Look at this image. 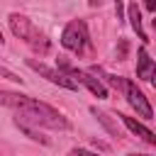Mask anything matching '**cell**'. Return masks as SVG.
<instances>
[{"label":"cell","instance_id":"1","mask_svg":"<svg viewBox=\"0 0 156 156\" xmlns=\"http://www.w3.org/2000/svg\"><path fill=\"white\" fill-rule=\"evenodd\" d=\"M7 22H10L12 34H15L17 39H22L24 44H29L34 51H39V54H46V51H49V39H46V34L39 32V29H37L24 15L12 12V15L7 17Z\"/></svg>","mask_w":156,"mask_h":156},{"label":"cell","instance_id":"6","mask_svg":"<svg viewBox=\"0 0 156 156\" xmlns=\"http://www.w3.org/2000/svg\"><path fill=\"white\" fill-rule=\"evenodd\" d=\"M122 122H124V127L132 132V134H136L141 141H146V144H151V146H156V134L149 129V127H144L139 119H134V117H129V115H117Z\"/></svg>","mask_w":156,"mask_h":156},{"label":"cell","instance_id":"5","mask_svg":"<svg viewBox=\"0 0 156 156\" xmlns=\"http://www.w3.org/2000/svg\"><path fill=\"white\" fill-rule=\"evenodd\" d=\"M122 93H124L127 102L136 110V115H139V117H144V119H151V117H154V110H151V105H149L146 95L136 88V83H134V80H127V78H124V83H122Z\"/></svg>","mask_w":156,"mask_h":156},{"label":"cell","instance_id":"11","mask_svg":"<svg viewBox=\"0 0 156 156\" xmlns=\"http://www.w3.org/2000/svg\"><path fill=\"white\" fill-rule=\"evenodd\" d=\"M115 7H117V20H124V10H122V0H115Z\"/></svg>","mask_w":156,"mask_h":156},{"label":"cell","instance_id":"14","mask_svg":"<svg viewBox=\"0 0 156 156\" xmlns=\"http://www.w3.org/2000/svg\"><path fill=\"white\" fill-rule=\"evenodd\" d=\"M151 85L156 88V68H154V73H151Z\"/></svg>","mask_w":156,"mask_h":156},{"label":"cell","instance_id":"13","mask_svg":"<svg viewBox=\"0 0 156 156\" xmlns=\"http://www.w3.org/2000/svg\"><path fill=\"white\" fill-rule=\"evenodd\" d=\"M95 146H98V149H102V151H107V149H110V146H107V144H102V141H95Z\"/></svg>","mask_w":156,"mask_h":156},{"label":"cell","instance_id":"4","mask_svg":"<svg viewBox=\"0 0 156 156\" xmlns=\"http://www.w3.org/2000/svg\"><path fill=\"white\" fill-rule=\"evenodd\" d=\"M27 66L32 68V71H37L39 76H44L49 83H54V85H58V88H66V90H78V80L76 78H71L68 73H63L61 68L56 71V68H51V66H46V63H39V61H34V58H27Z\"/></svg>","mask_w":156,"mask_h":156},{"label":"cell","instance_id":"16","mask_svg":"<svg viewBox=\"0 0 156 156\" xmlns=\"http://www.w3.org/2000/svg\"><path fill=\"white\" fill-rule=\"evenodd\" d=\"M0 44H2V34H0Z\"/></svg>","mask_w":156,"mask_h":156},{"label":"cell","instance_id":"15","mask_svg":"<svg viewBox=\"0 0 156 156\" xmlns=\"http://www.w3.org/2000/svg\"><path fill=\"white\" fill-rule=\"evenodd\" d=\"M151 24H154V29H156V17H154V20H151Z\"/></svg>","mask_w":156,"mask_h":156},{"label":"cell","instance_id":"12","mask_svg":"<svg viewBox=\"0 0 156 156\" xmlns=\"http://www.w3.org/2000/svg\"><path fill=\"white\" fill-rule=\"evenodd\" d=\"M144 5H146L151 12H156V0H144Z\"/></svg>","mask_w":156,"mask_h":156},{"label":"cell","instance_id":"8","mask_svg":"<svg viewBox=\"0 0 156 156\" xmlns=\"http://www.w3.org/2000/svg\"><path fill=\"white\" fill-rule=\"evenodd\" d=\"M127 20H129L132 29L136 32V37H139L141 41H146V34H144V29H141V15H139L136 2H132V5H129V10H127Z\"/></svg>","mask_w":156,"mask_h":156},{"label":"cell","instance_id":"2","mask_svg":"<svg viewBox=\"0 0 156 156\" xmlns=\"http://www.w3.org/2000/svg\"><path fill=\"white\" fill-rule=\"evenodd\" d=\"M88 44H90V34H88L85 22L83 20H71L61 32V46L80 56L88 49Z\"/></svg>","mask_w":156,"mask_h":156},{"label":"cell","instance_id":"9","mask_svg":"<svg viewBox=\"0 0 156 156\" xmlns=\"http://www.w3.org/2000/svg\"><path fill=\"white\" fill-rule=\"evenodd\" d=\"M90 112L98 117V122H100V124H102V127H105V129H107L112 136H119V132H117V124H112V122H110V117H107L105 112H100L98 107H90Z\"/></svg>","mask_w":156,"mask_h":156},{"label":"cell","instance_id":"7","mask_svg":"<svg viewBox=\"0 0 156 156\" xmlns=\"http://www.w3.org/2000/svg\"><path fill=\"white\" fill-rule=\"evenodd\" d=\"M154 68H156V63L149 58L146 46H139V51H136V78L139 80H151Z\"/></svg>","mask_w":156,"mask_h":156},{"label":"cell","instance_id":"10","mask_svg":"<svg viewBox=\"0 0 156 156\" xmlns=\"http://www.w3.org/2000/svg\"><path fill=\"white\" fill-rule=\"evenodd\" d=\"M0 76H2V78H7V80H12V83H22V78H20L17 73H12V71H7L5 66H0Z\"/></svg>","mask_w":156,"mask_h":156},{"label":"cell","instance_id":"3","mask_svg":"<svg viewBox=\"0 0 156 156\" xmlns=\"http://www.w3.org/2000/svg\"><path fill=\"white\" fill-rule=\"evenodd\" d=\"M58 68L63 71V73H68L71 78H76L80 85H85L98 100H105L107 98V88H105V83L100 80V78H95L93 73H88V71H80V68H73L66 58H58Z\"/></svg>","mask_w":156,"mask_h":156}]
</instances>
